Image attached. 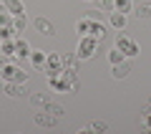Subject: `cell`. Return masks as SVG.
Here are the masks:
<instances>
[{
  "label": "cell",
  "mask_w": 151,
  "mask_h": 134,
  "mask_svg": "<svg viewBox=\"0 0 151 134\" xmlns=\"http://www.w3.org/2000/svg\"><path fill=\"white\" fill-rule=\"evenodd\" d=\"M0 81H15V84H28V74L8 56H0Z\"/></svg>",
  "instance_id": "1"
},
{
  "label": "cell",
  "mask_w": 151,
  "mask_h": 134,
  "mask_svg": "<svg viewBox=\"0 0 151 134\" xmlns=\"http://www.w3.org/2000/svg\"><path fill=\"white\" fill-rule=\"evenodd\" d=\"M96 51H98V41L93 36H81V38H78V46H76V56H78V61L93 58Z\"/></svg>",
  "instance_id": "2"
},
{
  "label": "cell",
  "mask_w": 151,
  "mask_h": 134,
  "mask_svg": "<svg viewBox=\"0 0 151 134\" xmlns=\"http://www.w3.org/2000/svg\"><path fill=\"white\" fill-rule=\"evenodd\" d=\"M116 48L121 51V53L126 56V58H134V56H139V43L136 41H131L126 33H121L119 31V36H116Z\"/></svg>",
  "instance_id": "3"
},
{
  "label": "cell",
  "mask_w": 151,
  "mask_h": 134,
  "mask_svg": "<svg viewBox=\"0 0 151 134\" xmlns=\"http://www.w3.org/2000/svg\"><path fill=\"white\" fill-rule=\"evenodd\" d=\"M48 86L53 89L55 94H73V89H70V81H68V76L63 74V68H60L58 74L48 76Z\"/></svg>",
  "instance_id": "4"
},
{
  "label": "cell",
  "mask_w": 151,
  "mask_h": 134,
  "mask_svg": "<svg viewBox=\"0 0 151 134\" xmlns=\"http://www.w3.org/2000/svg\"><path fill=\"white\" fill-rule=\"evenodd\" d=\"M63 68V53L58 51H45V66H43V74L45 76H53Z\"/></svg>",
  "instance_id": "5"
},
{
  "label": "cell",
  "mask_w": 151,
  "mask_h": 134,
  "mask_svg": "<svg viewBox=\"0 0 151 134\" xmlns=\"http://www.w3.org/2000/svg\"><path fill=\"white\" fill-rule=\"evenodd\" d=\"M5 38H18V36L13 31V13L0 8V41H5Z\"/></svg>",
  "instance_id": "6"
},
{
  "label": "cell",
  "mask_w": 151,
  "mask_h": 134,
  "mask_svg": "<svg viewBox=\"0 0 151 134\" xmlns=\"http://www.w3.org/2000/svg\"><path fill=\"white\" fill-rule=\"evenodd\" d=\"M3 94H8L10 99H20V96H28V86L25 84H15V81H3Z\"/></svg>",
  "instance_id": "7"
},
{
  "label": "cell",
  "mask_w": 151,
  "mask_h": 134,
  "mask_svg": "<svg viewBox=\"0 0 151 134\" xmlns=\"http://www.w3.org/2000/svg\"><path fill=\"white\" fill-rule=\"evenodd\" d=\"M33 119H35V124H38V127H43V129H53L55 124H58V117H53V114L43 111V109H38V114H35Z\"/></svg>",
  "instance_id": "8"
},
{
  "label": "cell",
  "mask_w": 151,
  "mask_h": 134,
  "mask_svg": "<svg viewBox=\"0 0 151 134\" xmlns=\"http://www.w3.org/2000/svg\"><path fill=\"white\" fill-rule=\"evenodd\" d=\"M126 23H129L126 13H119V10H111V13H108V25H111L113 31H124Z\"/></svg>",
  "instance_id": "9"
},
{
  "label": "cell",
  "mask_w": 151,
  "mask_h": 134,
  "mask_svg": "<svg viewBox=\"0 0 151 134\" xmlns=\"http://www.w3.org/2000/svg\"><path fill=\"white\" fill-rule=\"evenodd\" d=\"M33 25H35L38 33H43V36H55V25L48 20V18H40V15H38L35 20H33Z\"/></svg>",
  "instance_id": "10"
},
{
  "label": "cell",
  "mask_w": 151,
  "mask_h": 134,
  "mask_svg": "<svg viewBox=\"0 0 151 134\" xmlns=\"http://www.w3.org/2000/svg\"><path fill=\"white\" fill-rule=\"evenodd\" d=\"M28 56H30V43H28L25 38L18 36V41H15V56H13V61H18V58H28Z\"/></svg>",
  "instance_id": "11"
},
{
  "label": "cell",
  "mask_w": 151,
  "mask_h": 134,
  "mask_svg": "<svg viewBox=\"0 0 151 134\" xmlns=\"http://www.w3.org/2000/svg\"><path fill=\"white\" fill-rule=\"evenodd\" d=\"M88 20H91V33H88V36H93L96 41H103V38H106V25H103L101 20H96V18H88Z\"/></svg>",
  "instance_id": "12"
},
{
  "label": "cell",
  "mask_w": 151,
  "mask_h": 134,
  "mask_svg": "<svg viewBox=\"0 0 151 134\" xmlns=\"http://www.w3.org/2000/svg\"><path fill=\"white\" fill-rule=\"evenodd\" d=\"M129 74H131V63H129V58H126L124 63H116V66H113V68H111V76H113V79H116V81L126 79V76H129Z\"/></svg>",
  "instance_id": "13"
},
{
  "label": "cell",
  "mask_w": 151,
  "mask_h": 134,
  "mask_svg": "<svg viewBox=\"0 0 151 134\" xmlns=\"http://www.w3.org/2000/svg\"><path fill=\"white\" fill-rule=\"evenodd\" d=\"M0 5L5 8L8 13H13V15H20V13H25V5H23V0H0Z\"/></svg>",
  "instance_id": "14"
},
{
  "label": "cell",
  "mask_w": 151,
  "mask_h": 134,
  "mask_svg": "<svg viewBox=\"0 0 151 134\" xmlns=\"http://www.w3.org/2000/svg\"><path fill=\"white\" fill-rule=\"evenodd\" d=\"M30 63H33V68L35 71H43V66H45V51H33L30 48Z\"/></svg>",
  "instance_id": "15"
},
{
  "label": "cell",
  "mask_w": 151,
  "mask_h": 134,
  "mask_svg": "<svg viewBox=\"0 0 151 134\" xmlns=\"http://www.w3.org/2000/svg\"><path fill=\"white\" fill-rule=\"evenodd\" d=\"M15 41L18 38H5V41H0V53L8 56V58H13V56H15Z\"/></svg>",
  "instance_id": "16"
},
{
  "label": "cell",
  "mask_w": 151,
  "mask_h": 134,
  "mask_svg": "<svg viewBox=\"0 0 151 134\" xmlns=\"http://www.w3.org/2000/svg\"><path fill=\"white\" fill-rule=\"evenodd\" d=\"M113 10L126 13V15H129V13L134 10V0H113Z\"/></svg>",
  "instance_id": "17"
},
{
  "label": "cell",
  "mask_w": 151,
  "mask_h": 134,
  "mask_svg": "<svg viewBox=\"0 0 151 134\" xmlns=\"http://www.w3.org/2000/svg\"><path fill=\"white\" fill-rule=\"evenodd\" d=\"M25 25H28V18H25V13H20V15H13V31H15V36L25 31Z\"/></svg>",
  "instance_id": "18"
},
{
  "label": "cell",
  "mask_w": 151,
  "mask_h": 134,
  "mask_svg": "<svg viewBox=\"0 0 151 134\" xmlns=\"http://www.w3.org/2000/svg\"><path fill=\"white\" fill-rule=\"evenodd\" d=\"M43 111H48V114H53V117H65V109L60 106V104H53V101H45V106H43Z\"/></svg>",
  "instance_id": "19"
},
{
  "label": "cell",
  "mask_w": 151,
  "mask_h": 134,
  "mask_svg": "<svg viewBox=\"0 0 151 134\" xmlns=\"http://www.w3.org/2000/svg\"><path fill=\"white\" fill-rule=\"evenodd\" d=\"M63 68L78 71V56H76V53H63Z\"/></svg>",
  "instance_id": "20"
},
{
  "label": "cell",
  "mask_w": 151,
  "mask_h": 134,
  "mask_svg": "<svg viewBox=\"0 0 151 134\" xmlns=\"http://www.w3.org/2000/svg\"><path fill=\"white\" fill-rule=\"evenodd\" d=\"M134 15L136 18H151V0L149 3H139V5L134 8Z\"/></svg>",
  "instance_id": "21"
},
{
  "label": "cell",
  "mask_w": 151,
  "mask_h": 134,
  "mask_svg": "<svg viewBox=\"0 0 151 134\" xmlns=\"http://www.w3.org/2000/svg\"><path fill=\"white\" fill-rule=\"evenodd\" d=\"M76 33H78V38L88 36V33H91V20H88V18H81V20L76 23Z\"/></svg>",
  "instance_id": "22"
},
{
  "label": "cell",
  "mask_w": 151,
  "mask_h": 134,
  "mask_svg": "<svg viewBox=\"0 0 151 134\" xmlns=\"http://www.w3.org/2000/svg\"><path fill=\"white\" fill-rule=\"evenodd\" d=\"M108 61H111V66H116V63H124V61H126V56L121 53V51L116 48V46H113V48L108 51Z\"/></svg>",
  "instance_id": "23"
},
{
  "label": "cell",
  "mask_w": 151,
  "mask_h": 134,
  "mask_svg": "<svg viewBox=\"0 0 151 134\" xmlns=\"http://www.w3.org/2000/svg\"><path fill=\"white\" fill-rule=\"evenodd\" d=\"M28 99H30V104H33L35 109H43V106H45V101H48L43 94H28Z\"/></svg>",
  "instance_id": "24"
},
{
  "label": "cell",
  "mask_w": 151,
  "mask_h": 134,
  "mask_svg": "<svg viewBox=\"0 0 151 134\" xmlns=\"http://www.w3.org/2000/svg\"><path fill=\"white\" fill-rule=\"evenodd\" d=\"M93 3H96V8L103 10V13H111L113 10V0H93Z\"/></svg>",
  "instance_id": "25"
},
{
  "label": "cell",
  "mask_w": 151,
  "mask_h": 134,
  "mask_svg": "<svg viewBox=\"0 0 151 134\" xmlns=\"http://www.w3.org/2000/svg\"><path fill=\"white\" fill-rule=\"evenodd\" d=\"M91 132H108V124L106 122H101V119H96V122H91Z\"/></svg>",
  "instance_id": "26"
},
{
  "label": "cell",
  "mask_w": 151,
  "mask_h": 134,
  "mask_svg": "<svg viewBox=\"0 0 151 134\" xmlns=\"http://www.w3.org/2000/svg\"><path fill=\"white\" fill-rule=\"evenodd\" d=\"M141 129H149V132H151V111L149 114H141Z\"/></svg>",
  "instance_id": "27"
},
{
  "label": "cell",
  "mask_w": 151,
  "mask_h": 134,
  "mask_svg": "<svg viewBox=\"0 0 151 134\" xmlns=\"http://www.w3.org/2000/svg\"><path fill=\"white\" fill-rule=\"evenodd\" d=\"M0 91H3V86H0Z\"/></svg>",
  "instance_id": "28"
},
{
  "label": "cell",
  "mask_w": 151,
  "mask_h": 134,
  "mask_svg": "<svg viewBox=\"0 0 151 134\" xmlns=\"http://www.w3.org/2000/svg\"><path fill=\"white\" fill-rule=\"evenodd\" d=\"M91 3H93V0H91Z\"/></svg>",
  "instance_id": "29"
},
{
  "label": "cell",
  "mask_w": 151,
  "mask_h": 134,
  "mask_svg": "<svg viewBox=\"0 0 151 134\" xmlns=\"http://www.w3.org/2000/svg\"><path fill=\"white\" fill-rule=\"evenodd\" d=\"M0 8H3V5H0Z\"/></svg>",
  "instance_id": "30"
}]
</instances>
